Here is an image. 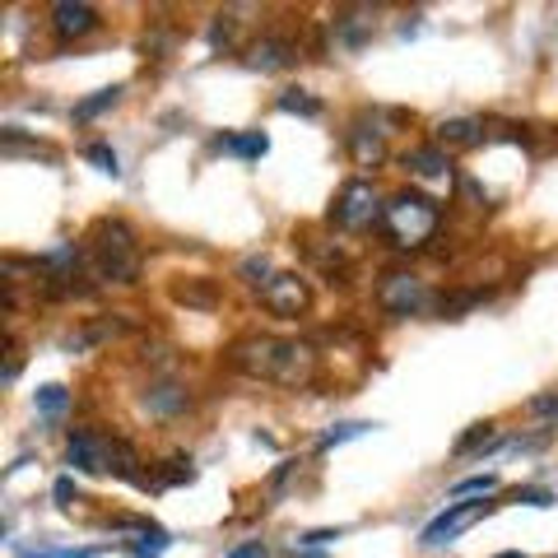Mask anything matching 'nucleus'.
Instances as JSON below:
<instances>
[{
  "label": "nucleus",
  "instance_id": "17",
  "mask_svg": "<svg viewBox=\"0 0 558 558\" xmlns=\"http://www.w3.org/2000/svg\"><path fill=\"white\" fill-rule=\"evenodd\" d=\"M33 405H38V414L57 418V414H65V405H70V391L61 387V381H47V387H38V396H33Z\"/></svg>",
  "mask_w": 558,
  "mask_h": 558
},
{
  "label": "nucleus",
  "instance_id": "24",
  "mask_svg": "<svg viewBox=\"0 0 558 558\" xmlns=\"http://www.w3.org/2000/svg\"><path fill=\"white\" fill-rule=\"evenodd\" d=\"M242 275H247L252 284L266 289V284H270V260H266V256H247V260H242Z\"/></svg>",
  "mask_w": 558,
  "mask_h": 558
},
{
  "label": "nucleus",
  "instance_id": "21",
  "mask_svg": "<svg viewBox=\"0 0 558 558\" xmlns=\"http://www.w3.org/2000/svg\"><path fill=\"white\" fill-rule=\"evenodd\" d=\"M494 442H498V438H494V424H475V428H470L465 438L457 442V457H470L475 447H494Z\"/></svg>",
  "mask_w": 558,
  "mask_h": 558
},
{
  "label": "nucleus",
  "instance_id": "18",
  "mask_svg": "<svg viewBox=\"0 0 558 558\" xmlns=\"http://www.w3.org/2000/svg\"><path fill=\"white\" fill-rule=\"evenodd\" d=\"M223 149H233V154H242V159H266L270 154V140L260 135V131H247V135H233V140H219Z\"/></svg>",
  "mask_w": 558,
  "mask_h": 558
},
{
  "label": "nucleus",
  "instance_id": "15",
  "mask_svg": "<svg viewBox=\"0 0 558 558\" xmlns=\"http://www.w3.org/2000/svg\"><path fill=\"white\" fill-rule=\"evenodd\" d=\"M349 149H354L359 168H373V163H381V154H387L381 135H368V131H349Z\"/></svg>",
  "mask_w": 558,
  "mask_h": 558
},
{
  "label": "nucleus",
  "instance_id": "31",
  "mask_svg": "<svg viewBox=\"0 0 558 558\" xmlns=\"http://www.w3.org/2000/svg\"><path fill=\"white\" fill-rule=\"evenodd\" d=\"M498 558H526V554H498Z\"/></svg>",
  "mask_w": 558,
  "mask_h": 558
},
{
  "label": "nucleus",
  "instance_id": "23",
  "mask_svg": "<svg viewBox=\"0 0 558 558\" xmlns=\"http://www.w3.org/2000/svg\"><path fill=\"white\" fill-rule=\"evenodd\" d=\"M163 549H168V535H163L159 526H154L145 539H135V545H131V554H135V558H159Z\"/></svg>",
  "mask_w": 558,
  "mask_h": 558
},
{
  "label": "nucleus",
  "instance_id": "3",
  "mask_svg": "<svg viewBox=\"0 0 558 558\" xmlns=\"http://www.w3.org/2000/svg\"><path fill=\"white\" fill-rule=\"evenodd\" d=\"M438 223H442V209L433 196H424V191H396L387 201V209H381V229H387V238L405 252L424 247V242L438 233Z\"/></svg>",
  "mask_w": 558,
  "mask_h": 558
},
{
  "label": "nucleus",
  "instance_id": "14",
  "mask_svg": "<svg viewBox=\"0 0 558 558\" xmlns=\"http://www.w3.org/2000/svg\"><path fill=\"white\" fill-rule=\"evenodd\" d=\"M121 94H126V89H121V84H108V89H98V94H89V98H84V102H75V121H94L98 112H108V108H117V102H121Z\"/></svg>",
  "mask_w": 558,
  "mask_h": 558
},
{
  "label": "nucleus",
  "instance_id": "20",
  "mask_svg": "<svg viewBox=\"0 0 558 558\" xmlns=\"http://www.w3.org/2000/svg\"><path fill=\"white\" fill-rule=\"evenodd\" d=\"M84 154H89V163H98V172H108V178H121V159H117L112 145H102V140H98V145H89Z\"/></svg>",
  "mask_w": 558,
  "mask_h": 558
},
{
  "label": "nucleus",
  "instance_id": "25",
  "mask_svg": "<svg viewBox=\"0 0 558 558\" xmlns=\"http://www.w3.org/2000/svg\"><path fill=\"white\" fill-rule=\"evenodd\" d=\"M512 498L526 502V508H554V494H549V488H517Z\"/></svg>",
  "mask_w": 558,
  "mask_h": 558
},
{
  "label": "nucleus",
  "instance_id": "32",
  "mask_svg": "<svg viewBox=\"0 0 558 558\" xmlns=\"http://www.w3.org/2000/svg\"><path fill=\"white\" fill-rule=\"evenodd\" d=\"M303 558H322V554H303Z\"/></svg>",
  "mask_w": 558,
  "mask_h": 558
},
{
  "label": "nucleus",
  "instance_id": "11",
  "mask_svg": "<svg viewBox=\"0 0 558 558\" xmlns=\"http://www.w3.org/2000/svg\"><path fill=\"white\" fill-rule=\"evenodd\" d=\"M400 163H405L414 178H424V182H438V178H447V172H451V159H447L442 145H418V149H410Z\"/></svg>",
  "mask_w": 558,
  "mask_h": 558
},
{
  "label": "nucleus",
  "instance_id": "1",
  "mask_svg": "<svg viewBox=\"0 0 558 558\" xmlns=\"http://www.w3.org/2000/svg\"><path fill=\"white\" fill-rule=\"evenodd\" d=\"M233 368L247 373L256 381H279V387H307L317 373V354L303 340H284V336H247L229 349Z\"/></svg>",
  "mask_w": 558,
  "mask_h": 558
},
{
  "label": "nucleus",
  "instance_id": "4",
  "mask_svg": "<svg viewBox=\"0 0 558 558\" xmlns=\"http://www.w3.org/2000/svg\"><path fill=\"white\" fill-rule=\"evenodd\" d=\"M65 465L80 470V475H121V480H140L135 475V457L126 442L108 438V433H94V428H70L65 438Z\"/></svg>",
  "mask_w": 558,
  "mask_h": 558
},
{
  "label": "nucleus",
  "instance_id": "22",
  "mask_svg": "<svg viewBox=\"0 0 558 558\" xmlns=\"http://www.w3.org/2000/svg\"><path fill=\"white\" fill-rule=\"evenodd\" d=\"M488 494H498V475H475L457 484V498H488Z\"/></svg>",
  "mask_w": 558,
  "mask_h": 558
},
{
  "label": "nucleus",
  "instance_id": "12",
  "mask_svg": "<svg viewBox=\"0 0 558 558\" xmlns=\"http://www.w3.org/2000/svg\"><path fill=\"white\" fill-rule=\"evenodd\" d=\"M247 61H252V70H284V65L299 61V47L284 43V38H260V43H252Z\"/></svg>",
  "mask_w": 558,
  "mask_h": 558
},
{
  "label": "nucleus",
  "instance_id": "10",
  "mask_svg": "<svg viewBox=\"0 0 558 558\" xmlns=\"http://www.w3.org/2000/svg\"><path fill=\"white\" fill-rule=\"evenodd\" d=\"M140 405H145L149 414H159V418H172V414H182L191 405V391L182 387V381H149L145 396H140Z\"/></svg>",
  "mask_w": 558,
  "mask_h": 558
},
{
  "label": "nucleus",
  "instance_id": "9",
  "mask_svg": "<svg viewBox=\"0 0 558 558\" xmlns=\"http://www.w3.org/2000/svg\"><path fill=\"white\" fill-rule=\"evenodd\" d=\"M94 28H98V10L84 5V0H61V5H51V33H57L61 43L89 38Z\"/></svg>",
  "mask_w": 558,
  "mask_h": 558
},
{
  "label": "nucleus",
  "instance_id": "29",
  "mask_svg": "<svg viewBox=\"0 0 558 558\" xmlns=\"http://www.w3.org/2000/svg\"><path fill=\"white\" fill-rule=\"evenodd\" d=\"M531 410H535V414H558V396H535Z\"/></svg>",
  "mask_w": 558,
  "mask_h": 558
},
{
  "label": "nucleus",
  "instance_id": "6",
  "mask_svg": "<svg viewBox=\"0 0 558 558\" xmlns=\"http://www.w3.org/2000/svg\"><path fill=\"white\" fill-rule=\"evenodd\" d=\"M433 303V293H428V279L424 275H414V270H391V275H381V284H377V307L387 312V317H418Z\"/></svg>",
  "mask_w": 558,
  "mask_h": 558
},
{
  "label": "nucleus",
  "instance_id": "13",
  "mask_svg": "<svg viewBox=\"0 0 558 558\" xmlns=\"http://www.w3.org/2000/svg\"><path fill=\"white\" fill-rule=\"evenodd\" d=\"M475 140H480V121H470V117L442 121L438 126V145L442 149H465V145H475Z\"/></svg>",
  "mask_w": 558,
  "mask_h": 558
},
{
  "label": "nucleus",
  "instance_id": "5",
  "mask_svg": "<svg viewBox=\"0 0 558 558\" xmlns=\"http://www.w3.org/2000/svg\"><path fill=\"white\" fill-rule=\"evenodd\" d=\"M381 209H387V205H381L377 186L354 178V182H344L336 191V201H330V223L344 229V233H363V229H373V223L381 219Z\"/></svg>",
  "mask_w": 558,
  "mask_h": 558
},
{
  "label": "nucleus",
  "instance_id": "7",
  "mask_svg": "<svg viewBox=\"0 0 558 558\" xmlns=\"http://www.w3.org/2000/svg\"><path fill=\"white\" fill-rule=\"evenodd\" d=\"M312 303V289L303 275H270V284L260 289V307L275 312V317H303Z\"/></svg>",
  "mask_w": 558,
  "mask_h": 558
},
{
  "label": "nucleus",
  "instance_id": "27",
  "mask_svg": "<svg viewBox=\"0 0 558 558\" xmlns=\"http://www.w3.org/2000/svg\"><path fill=\"white\" fill-rule=\"evenodd\" d=\"M330 539H340V531H307L299 545H307V549H317V545H330Z\"/></svg>",
  "mask_w": 558,
  "mask_h": 558
},
{
  "label": "nucleus",
  "instance_id": "28",
  "mask_svg": "<svg viewBox=\"0 0 558 558\" xmlns=\"http://www.w3.org/2000/svg\"><path fill=\"white\" fill-rule=\"evenodd\" d=\"M229 558H270V554H266V545H260V539H252V545L229 549Z\"/></svg>",
  "mask_w": 558,
  "mask_h": 558
},
{
  "label": "nucleus",
  "instance_id": "30",
  "mask_svg": "<svg viewBox=\"0 0 558 558\" xmlns=\"http://www.w3.org/2000/svg\"><path fill=\"white\" fill-rule=\"evenodd\" d=\"M70 494H75V484H70V480H57V502H70Z\"/></svg>",
  "mask_w": 558,
  "mask_h": 558
},
{
  "label": "nucleus",
  "instance_id": "16",
  "mask_svg": "<svg viewBox=\"0 0 558 558\" xmlns=\"http://www.w3.org/2000/svg\"><path fill=\"white\" fill-rule=\"evenodd\" d=\"M275 108H279V112H299V117H307V121L322 117V102L312 98L307 89H284V94L275 98Z\"/></svg>",
  "mask_w": 558,
  "mask_h": 558
},
{
  "label": "nucleus",
  "instance_id": "19",
  "mask_svg": "<svg viewBox=\"0 0 558 558\" xmlns=\"http://www.w3.org/2000/svg\"><path fill=\"white\" fill-rule=\"evenodd\" d=\"M373 424H363V418H349V424H336V428H326L322 438H317V447L322 451H330V447H340V442H349V438H363Z\"/></svg>",
  "mask_w": 558,
  "mask_h": 558
},
{
  "label": "nucleus",
  "instance_id": "26",
  "mask_svg": "<svg viewBox=\"0 0 558 558\" xmlns=\"http://www.w3.org/2000/svg\"><path fill=\"white\" fill-rule=\"evenodd\" d=\"M178 299H182V303H201V307H209V303H215V293H209V289H178Z\"/></svg>",
  "mask_w": 558,
  "mask_h": 558
},
{
  "label": "nucleus",
  "instance_id": "8",
  "mask_svg": "<svg viewBox=\"0 0 558 558\" xmlns=\"http://www.w3.org/2000/svg\"><path fill=\"white\" fill-rule=\"evenodd\" d=\"M484 512H488V502H465V498H457L442 517H433V521H428V526H424V539H418V545H447V539H457L461 531L475 526Z\"/></svg>",
  "mask_w": 558,
  "mask_h": 558
},
{
  "label": "nucleus",
  "instance_id": "2",
  "mask_svg": "<svg viewBox=\"0 0 558 558\" xmlns=\"http://www.w3.org/2000/svg\"><path fill=\"white\" fill-rule=\"evenodd\" d=\"M89 260L94 275L108 284H135L140 279V242L121 219H98L89 233Z\"/></svg>",
  "mask_w": 558,
  "mask_h": 558
}]
</instances>
